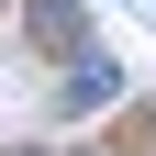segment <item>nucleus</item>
<instances>
[{"label": "nucleus", "instance_id": "obj_1", "mask_svg": "<svg viewBox=\"0 0 156 156\" xmlns=\"http://www.w3.org/2000/svg\"><path fill=\"white\" fill-rule=\"evenodd\" d=\"M112 89H123V67H112L101 45H78V78H67V112H101Z\"/></svg>", "mask_w": 156, "mask_h": 156}]
</instances>
